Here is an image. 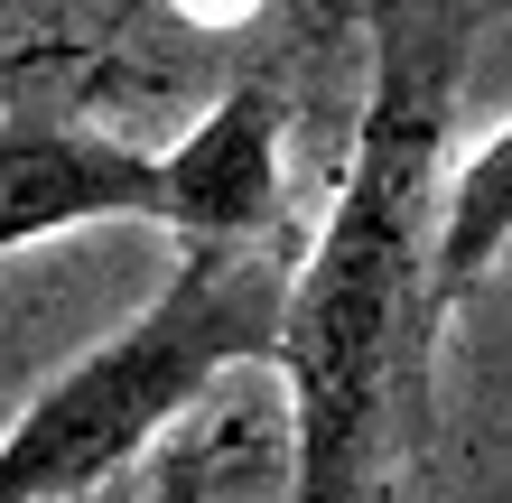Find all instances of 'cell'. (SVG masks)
Wrapping results in <instances>:
<instances>
[{
	"label": "cell",
	"instance_id": "1",
	"mask_svg": "<svg viewBox=\"0 0 512 503\" xmlns=\"http://www.w3.org/2000/svg\"><path fill=\"white\" fill-rule=\"evenodd\" d=\"M475 10H364L373 75L354 112V150L336 168L317 233L289 261L280 345L270 364L289 382V503H354L373 476V448L419 382H429V233L447 131L466 94Z\"/></svg>",
	"mask_w": 512,
	"mask_h": 503
},
{
	"label": "cell",
	"instance_id": "2",
	"mask_svg": "<svg viewBox=\"0 0 512 503\" xmlns=\"http://www.w3.org/2000/svg\"><path fill=\"white\" fill-rule=\"evenodd\" d=\"M298 252H177L168 280L84 345L0 429V503H84L131 485L233 364H270Z\"/></svg>",
	"mask_w": 512,
	"mask_h": 503
},
{
	"label": "cell",
	"instance_id": "3",
	"mask_svg": "<svg viewBox=\"0 0 512 503\" xmlns=\"http://www.w3.org/2000/svg\"><path fill=\"white\" fill-rule=\"evenodd\" d=\"M289 94L243 66L159 150V233L177 252H298L289 224Z\"/></svg>",
	"mask_w": 512,
	"mask_h": 503
},
{
	"label": "cell",
	"instance_id": "4",
	"mask_svg": "<svg viewBox=\"0 0 512 503\" xmlns=\"http://www.w3.org/2000/svg\"><path fill=\"white\" fill-rule=\"evenodd\" d=\"M94 224H159V150L47 103H0V261Z\"/></svg>",
	"mask_w": 512,
	"mask_h": 503
},
{
	"label": "cell",
	"instance_id": "5",
	"mask_svg": "<svg viewBox=\"0 0 512 503\" xmlns=\"http://www.w3.org/2000/svg\"><path fill=\"white\" fill-rule=\"evenodd\" d=\"M512 261V122H494L466 159L438 177V233H429V317L447 327L475 289Z\"/></svg>",
	"mask_w": 512,
	"mask_h": 503
},
{
	"label": "cell",
	"instance_id": "6",
	"mask_svg": "<svg viewBox=\"0 0 512 503\" xmlns=\"http://www.w3.org/2000/svg\"><path fill=\"white\" fill-rule=\"evenodd\" d=\"M149 503H215V448L205 438H168L149 457Z\"/></svg>",
	"mask_w": 512,
	"mask_h": 503
},
{
	"label": "cell",
	"instance_id": "7",
	"mask_svg": "<svg viewBox=\"0 0 512 503\" xmlns=\"http://www.w3.org/2000/svg\"><path fill=\"white\" fill-rule=\"evenodd\" d=\"M84 503H149V476L140 485H112V494H84Z\"/></svg>",
	"mask_w": 512,
	"mask_h": 503
}]
</instances>
